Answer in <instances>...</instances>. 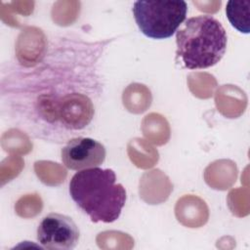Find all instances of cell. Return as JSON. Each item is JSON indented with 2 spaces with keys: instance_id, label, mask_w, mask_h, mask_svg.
Returning <instances> with one entry per match:
<instances>
[{
  "instance_id": "cell-1",
  "label": "cell",
  "mask_w": 250,
  "mask_h": 250,
  "mask_svg": "<svg viewBox=\"0 0 250 250\" xmlns=\"http://www.w3.org/2000/svg\"><path fill=\"white\" fill-rule=\"evenodd\" d=\"M69 193L94 223L116 221L126 202L125 188L116 183L114 171L100 167L75 173L69 183Z\"/></svg>"
},
{
  "instance_id": "cell-2",
  "label": "cell",
  "mask_w": 250,
  "mask_h": 250,
  "mask_svg": "<svg viewBox=\"0 0 250 250\" xmlns=\"http://www.w3.org/2000/svg\"><path fill=\"white\" fill-rule=\"evenodd\" d=\"M227 42V32L217 19L197 16L188 19L176 31V55L186 68H207L222 60Z\"/></svg>"
},
{
  "instance_id": "cell-3",
  "label": "cell",
  "mask_w": 250,
  "mask_h": 250,
  "mask_svg": "<svg viewBox=\"0 0 250 250\" xmlns=\"http://www.w3.org/2000/svg\"><path fill=\"white\" fill-rule=\"evenodd\" d=\"M133 15L142 33L152 39L171 37L186 20V1H146L134 2Z\"/></svg>"
},
{
  "instance_id": "cell-4",
  "label": "cell",
  "mask_w": 250,
  "mask_h": 250,
  "mask_svg": "<svg viewBox=\"0 0 250 250\" xmlns=\"http://www.w3.org/2000/svg\"><path fill=\"white\" fill-rule=\"evenodd\" d=\"M37 240L46 249L71 250L78 243L79 229L70 217L50 213L38 225Z\"/></svg>"
},
{
  "instance_id": "cell-5",
  "label": "cell",
  "mask_w": 250,
  "mask_h": 250,
  "mask_svg": "<svg viewBox=\"0 0 250 250\" xmlns=\"http://www.w3.org/2000/svg\"><path fill=\"white\" fill-rule=\"evenodd\" d=\"M105 147L91 138H74L62 148L63 165L70 170H84L99 167L105 159Z\"/></svg>"
},
{
  "instance_id": "cell-6",
  "label": "cell",
  "mask_w": 250,
  "mask_h": 250,
  "mask_svg": "<svg viewBox=\"0 0 250 250\" xmlns=\"http://www.w3.org/2000/svg\"><path fill=\"white\" fill-rule=\"evenodd\" d=\"M94 115L91 100L82 94H69L59 104L58 118L67 129L79 130L87 126Z\"/></svg>"
},
{
  "instance_id": "cell-7",
  "label": "cell",
  "mask_w": 250,
  "mask_h": 250,
  "mask_svg": "<svg viewBox=\"0 0 250 250\" xmlns=\"http://www.w3.org/2000/svg\"><path fill=\"white\" fill-rule=\"evenodd\" d=\"M249 1H234L230 0L227 3L226 14L231 23L241 33H249L250 28V13Z\"/></svg>"
}]
</instances>
